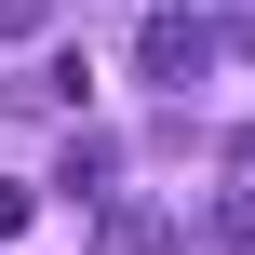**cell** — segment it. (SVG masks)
<instances>
[{"instance_id":"6da1fadb","label":"cell","mask_w":255,"mask_h":255,"mask_svg":"<svg viewBox=\"0 0 255 255\" xmlns=\"http://www.w3.org/2000/svg\"><path fill=\"white\" fill-rule=\"evenodd\" d=\"M202 54H215V27H188V13H148V27H134V67H148L161 94H188V81H202Z\"/></svg>"},{"instance_id":"277c9868","label":"cell","mask_w":255,"mask_h":255,"mask_svg":"<svg viewBox=\"0 0 255 255\" xmlns=\"http://www.w3.org/2000/svg\"><path fill=\"white\" fill-rule=\"evenodd\" d=\"M27 215H40V188H27V175H0V242H13Z\"/></svg>"},{"instance_id":"5b68a950","label":"cell","mask_w":255,"mask_h":255,"mask_svg":"<svg viewBox=\"0 0 255 255\" xmlns=\"http://www.w3.org/2000/svg\"><path fill=\"white\" fill-rule=\"evenodd\" d=\"M54 27V0H0V40H40Z\"/></svg>"},{"instance_id":"3957f363","label":"cell","mask_w":255,"mask_h":255,"mask_svg":"<svg viewBox=\"0 0 255 255\" xmlns=\"http://www.w3.org/2000/svg\"><path fill=\"white\" fill-rule=\"evenodd\" d=\"M94 255H188V242H175L161 215H108V242H94Z\"/></svg>"},{"instance_id":"7a4b0ae2","label":"cell","mask_w":255,"mask_h":255,"mask_svg":"<svg viewBox=\"0 0 255 255\" xmlns=\"http://www.w3.org/2000/svg\"><path fill=\"white\" fill-rule=\"evenodd\" d=\"M54 188H67V202H108V188H121V161H108V134H81V148L54 161Z\"/></svg>"},{"instance_id":"8992f818","label":"cell","mask_w":255,"mask_h":255,"mask_svg":"<svg viewBox=\"0 0 255 255\" xmlns=\"http://www.w3.org/2000/svg\"><path fill=\"white\" fill-rule=\"evenodd\" d=\"M161 13H188V27H242L255 0H161Z\"/></svg>"}]
</instances>
